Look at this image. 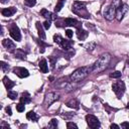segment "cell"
Here are the masks:
<instances>
[{
  "label": "cell",
  "instance_id": "1",
  "mask_svg": "<svg viewBox=\"0 0 129 129\" xmlns=\"http://www.w3.org/2000/svg\"><path fill=\"white\" fill-rule=\"evenodd\" d=\"M111 60V54L110 53H103L99 56V58L95 61V63L93 64L92 67V72L94 73H99V72H102L103 70H105L109 62Z\"/></svg>",
  "mask_w": 129,
  "mask_h": 129
},
{
  "label": "cell",
  "instance_id": "2",
  "mask_svg": "<svg viewBox=\"0 0 129 129\" xmlns=\"http://www.w3.org/2000/svg\"><path fill=\"white\" fill-rule=\"evenodd\" d=\"M90 71H92V68H91V69H90L89 67H82V68H79V69H77V70L70 76V79H71V81H73V82H80V81H82L83 79H85V78L89 75Z\"/></svg>",
  "mask_w": 129,
  "mask_h": 129
},
{
  "label": "cell",
  "instance_id": "3",
  "mask_svg": "<svg viewBox=\"0 0 129 129\" xmlns=\"http://www.w3.org/2000/svg\"><path fill=\"white\" fill-rule=\"evenodd\" d=\"M86 121H87V124L90 128H93V129H96V128H99L100 127V121L98 120V118L94 115H91V114H88L86 116Z\"/></svg>",
  "mask_w": 129,
  "mask_h": 129
},
{
  "label": "cell",
  "instance_id": "4",
  "mask_svg": "<svg viewBox=\"0 0 129 129\" xmlns=\"http://www.w3.org/2000/svg\"><path fill=\"white\" fill-rule=\"evenodd\" d=\"M112 89H113V92L117 95L118 98H121V96L123 95L124 91H125V85L123 82L119 81V82H116L113 84L112 86Z\"/></svg>",
  "mask_w": 129,
  "mask_h": 129
},
{
  "label": "cell",
  "instance_id": "5",
  "mask_svg": "<svg viewBox=\"0 0 129 129\" xmlns=\"http://www.w3.org/2000/svg\"><path fill=\"white\" fill-rule=\"evenodd\" d=\"M116 16V7L112 4L104 9V17L107 20H112Z\"/></svg>",
  "mask_w": 129,
  "mask_h": 129
},
{
  "label": "cell",
  "instance_id": "6",
  "mask_svg": "<svg viewBox=\"0 0 129 129\" xmlns=\"http://www.w3.org/2000/svg\"><path fill=\"white\" fill-rule=\"evenodd\" d=\"M9 33H10V36L16 40V41H20L21 40V33H20V30L19 28L16 26V24H13L10 29H9Z\"/></svg>",
  "mask_w": 129,
  "mask_h": 129
},
{
  "label": "cell",
  "instance_id": "7",
  "mask_svg": "<svg viewBox=\"0 0 129 129\" xmlns=\"http://www.w3.org/2000/svg\"><path fill=\"white\" fill-rule=\"evenodd\" d=\"M128 10V6L126 4H120L117 8H116V16H117V19L118 20H121L124 16V14L127 12Z\"/></svg>",
  "mask_w": 129,
  "mask_h": 129
},
{
  "label": "cell",
  "instance_id": "8",
  "mask_svg": "<svg viewBox=\"0 0 129 129\" xmlns=\"http://www.w3.org/2000/svg\"><path fill=\"white\" fill-rule=\"evenodd\" d=\"M57 99H58V95H56L55 93H47L44 97V104L46 106H50Z\"/></svg>",
  "mask_w": 129,
  "mask_h": 129
},
{
  "label": "cell",
  "instance_id": "9",
  "mask_svg": "<svg viewBox=\"0 0 129 129\" xmlns=\"http://www.w3.org/2000/svg\"><path fill=\"white\" fill-rule=\"evenodd\" d=\"M13 73L15 75H17L19 78H26V77L29 76L28 71L26 69H24V68H15L13 70Z\"/></svg>",
  "mask_w": 129,
  "mask_h": 129
},
{
  "label": "cell",
  "instance_id": "10",
  "mask_svg": "<svg viewBox=\"0 0 129 129\" xmlns=\"http://www.w3.org/2000/svg\"><path fill=\"white\" fill-rule=\"evenodd\" d=\"M16 12V8L15 7H9V8H4L1 13L3 16H6V17H9V16H12L14 13Z\"/></svg>",
  "mask_w": 129,
  "mask_h": 129
},
{
  "label": "cell",
  "instance_id": "11",
  "mask_svg": "<svg viewBox=\"0 0 129 129\" xmlns=\"http://www.w3.org/2000/svg\"><path fill=\"white\" fill-rule=\"evenodd\" d=\"M3 45H4L7 49H9V50H13V49H15V43H14L12 40L8 39V38L3 40Z\"/></svg>",
  "mask_w": 129,
  "mask_h": 129
},
{
  "label": "cell",
  "instance_id": "12",
  "mask_svg": "<svg viewBox=\"0 0 129 129\" xmlns=\"http://www.w3.org/2000/svg\"><path fill=\"white\" fill-rule=\"evenodd\" d=\"M38 66H39V69H40L41 73H44V74L47 73V71H48V67H47V61H46V59L42 58V59L39 61Z\"/></svg>",
  "mask_w": 129,
  "mask_h": 129
},
{
  "label": "cell",
  "instance_id": "13",
  "mask_svg": "<svg viewBox=\"0 0 129 129\" xmlns=\"http://www.w3.org/2000/svg\"><path fill=\"white\" fill-rule=\"evenodd\" d=\"M3 84H4V86H5V88L7 90H10V89H12L15 86V83L12 82L11 80H9L7 77H4L3 78Z\"/></svg>",
  "mask_w": 129,
  "mask_h": 129
},
{
  "label": "cell",
  "instance_id": "14",
  "mask_svg": "<svg viewBox=\"0 0 129 129\" xmlns=\"http://www.w3.org/2000/svg\"><path fill=\"white\" fill-rule=\"evenodd\" d=\"M78 24H80V23L74 18H66L64 19V25H67V26H78Z\"/></svg>",
  "mask_w": 129,
  "mask_h": 129
},
{
  "label": "cell",
  "instance_id": "15",
  "mask_svg": "<svg viewBox=\"0 0 129 129\" xmlns=\"http://www.w3.org/2000/svg\"><path fill=\"white\" fill-rule=\"evenodd\" d=\"M36 28H37V31H38V35H39V37L41 38V39H45V33H44V31H43V28H42V26H41V24H40V22H36Z\"/></svg>",
  "mask_w": 129,
  "mask_h": 129
},
{
  "label": "cell",
  "instance_id": "16",
  "mask_svg": "<svg viewBox=\"0 0 129 129\" xmlns=\"http://www.w3.org/2000/svg\"><path fill=\"white\" fill-rule=\"evenodd\" d=\"M26 118L28 119V120H31V121H37L38 120V118H39V116L35 113V112H33V111H30V112H28L27 114H26Z\"/></svg>",
  "mask_w": 129,
  "mask_h": 129
},
{
  "label": "cell",
  "instance_id": "17",
  "mask_svg": "<svg viewBox=\"0 0 129 129\" xmlns=\"http://www.w3.org/2000/svg\"><path fill=\"white\" fill-rule=\"evenodd\" d=\"M30 101H31L30 95H29L27 92L23 93V94H22V97L20 98V102H21V103H23V104H27V103H29Z\"/></svg>",
  "mask_w": 129,
  "mask_h": 129
},
{
  "label": "cell",
  "instance_id": "18",
  "mask_svg": "<svg viewBox=\"0 0 129 129\" xmlns=\"http://www.w3.org/2000/svg\"><path fill=\"white\" fill-rule=\"evenodd\" d=\"M77 34H78L79 39L84 40V39H86V38H87V36H88V34H89V33H88L86 30H83V29H78Z\"/></svg>",
  "mask_w": 129,
  "mask_h": 129
},
{
  "label": "cell",
  "instance_id": "19",
  "mask_svg": "<svg viewBox=\"0 0 129 129\" xmlns=\"http://www.w3.org/2000/svg\"><path fill=\"white\" fill-rule=\"evenodd\" d=\"M79 102L77 101V100H71V101H69L68 103H67V106L68 107H70V108H74V109H79Z\"/></svg>",
  "mask_w": 129,
  "mask_h": 129
},
{
  "label": "cell",
  "instance_id": "20",
  "mask_svg": "<svg viewBox=\"0 0 129 129\" xmlns=\"http://www.w3.org/2000/svg\"><path fill=\"white\" fill-rule=\"evenodd\" d=\"M40 14H41L43 17H45L46 19H48V20H50V19L52 18V13L49 12L48 10H46V9H42V10L40 11Z\"/></svg>",
  "mask_w": 129,
  "mask_h": 129
},
{
  "label": "cell",
  "instance_id": "21",
  "mask_svg": "<svg viewBox=\"0 0 129 129\" xmlns=\"http://www.w3.org/2000/svg\"><path fill=\"white\" fill-rule=\"evenodd\" d=\"M71 45H72V43H71V41H69V40H62L61 41V43H60V46L63 48V49H66V50H68V49H70L71 48Z\"/></svg>",
  "mask_w": 129,
  "mask_h": 129
},
{
  "label": "cell",
  "instance_id": "22",
  "mask_svg": "<svg viewBox=\"0 0 129 129\" xmlns=\"http://www.w3.org/2000/svg\"><path fill=\"white\" fill-rule=\"evenodd\" d=\"M64 1H66V0H58V1H57L56 5H55V8H54V11H55V12L60 11V9L62 8V6H63V4H64Z\"/></svg>",
  "mask_w": 129,
  "mask_h": 129
},
{
  "label": "cell",
  "instance_id": "23",
  "mask_svg": "<svg viewBox=\"0 0 129 129\" xmlns=\"http://www.w3.org/2000/svg\"><path fill=\"white\" fill-rule=\"evenodd\" d=\"M96 47V42H89L87 45H86V48L88 51H92L94 50V48Z\"/></svg>",
  "mask_w": 129,
  "mask_h": 129
},
{
  "label": "cell",
  "instance_id": "24",
  "mask_svg": "<svg viewBox=\"0 0 129 129\" xmlns=\"http://www.w3.org/2000/svg\"><path fill=\"white\" fill-rule=\"evenodd\" d=\"M121 76H122V73L119 72V71H116V72H114L110 75V77L113 78V79H119V78H121Z\"/></svg>",
  "mask_w": 129,
  "mask_h": 129
},
{
  "label": "cell",
  "instance_id": "25",
  "mask_svg": "<svg viewBox=\"0 0 129 129\" xmlns=\"http://www.w3.org/2000/svg\"><path fill=\"white\" fill-rule=\"evenodd\" d=\"M24 4L28 7H32L36 4V0H24Z\"/></svg>",
  "mask_w": 129,
  "mask_h": 129
},
{
  "label": "cell",
  "instance_id": "26",
  "mask_svg": "<svg viewBox=\"0 0 129 129\" xmlns=\"http://www.w3.org/2000/svg\"><path fill=\"white\" fill-rule=\"evenodd\" d=\"M53 40H54V42H56V43L60 44V43H61V41H62L63 39H62V37H61L59 34H55V35L53 36Z\"/></svg>",
  "mask_w": 129,
  "mask_h": 129
},
{
  "label": "cell",
  "instance_id": "27",
  "mask_svg": "<svg viewBox=\"0 0 129 129\" xmlns=\"http://www.w3.org/2000/svg\"><path fill=\"white\" fill-rule=\"evenodd\" d=\"M8 97L11 100H15L17 98V93L14 92V91H8Z\"/></svg>",
  "mask_w": 129,
  "mask_h": 129
},
{
  "label": "cell",
  "instance_id": "28",
  "mask_svg": "<svg viewBox=\"0 0 129 129\" xmlns=\"http://www.w3.org/2000/svg\"><path fill=\"white\" fill-rule=\"evenodd\" d=\"M48 127L49 128H56L57 127V120L56 119H51L50 123L48 124Z\"/></svg>",
  "mask_w": 129,
  "mask_h": 129
},
{
  "label": "cell",
  "instance_id": "29",
  "mask_svg": "<svg viewBox=\"0 0 129 129\" xmlns=\"http://www.w3.org/2000/svg\"><path fill=\"white\" fill-rule=\"evenodd\" d=\"M24 109H25V107H24V104L23 103H19V104H17L16 105V110L18 111V112H23L24 111Z\"/></svg>",
  "mask_w": 129,
  "mask_h": 129
},
{
  "label": "cell",
  "instance_id": "30",
  "mask_svg": "<svg viewBox=\"0 0 129 129\" xmlns=\"http://www.w3.org/2000/svg\"><path fill=\"white\" fill-rule=\"evenodd\" d=\"M0 63H1V69H2V71H3V72H7L8 69H9V66H8L6 62H4V61H1Z\"/></svg>",
  "mask_w": 129,
  "mask_h": 129
},
{
  "label": "cell",
  "instance_id": "31",
  "mask_svg": "<svg viewBox=\"0 0 129 129\" xmlns=\"http://www.w3.org/2000/svg\"><path fill=\"white\" fill-rule=\"evenodd\" d=\"M66 35H67L69 38H72V37H73V35H74L73 30H71V29H67V30H66Z\"/></svg>",
  "mask_w": 129,
  "mask_h": 129
},
{
  "label": "cell",
  "instance_id": "32",
  "mask_svg": "<svg viewBox=\"0 0 129 129\" xmlns=\"http://www.w3.org/2000/svg\"><path fill=\"white\" fill-rule=\"evenodd\" d=\"M67 127H68V128H75V129L78 128V126H77L75 123H73V122H68V123H67Z\"/></svg>",
  "mask_w": 129,
  "mask_h": 129
},
{
  "label": "cell",
  "instance_id": "33",
  "mask_svg": "<svg viewBox=\"0 0 129 129\" xmlns=\"http://www.w3.org/2000/svg\"><path fill=\"white\" fill-rule=\"evenodd\" d=\"M43 27L45 29H48L50 27V20H45L44 23H43Z\"/></svg>",
  "mask_w": 129,
  "mask_h": 129
},
{
  "label": "cell",
  "instance_id": "34",
  "mask_svg": "<svg viewBox=\"0 0 129 129\" xmlns=\"http://www.w3.org/2000/svg\"><path fill=\"white\" fill-rule=\"evenodd\" d=\"M121 127L122 128H125V129H129V123L128 122H123L121 124Z\"/></svg>",
  "mask_w": 129,
  "mask_h": 129
},
{
  "label": "cell",
  "instance_id": "35",
  "mask_svg": "<svg viewBox=\"0 0 129 129\" xmlns=\"http://www.w3.org/2000/svg\"><path fill=\"white\" fill-rule=\"evenodd\" d=\"M5 111H6V113H7L9 116L12 115V112H11V108H10V107H6V108H5Z\"/></svg>",
  "mask_w": 129,
  "mask_h": 129
},
{
  "label": "cell",
  "instance_id": "36",
  "mask_svg": "<svg viewBox=\"0 0 129 129\" xmlns=\"http://www.w3.org/2000/svg\"><path fill=\"white\" fill-rule=\"evenodd\" d=\"M110 127H111L112 129H113V128H116V129H119V126H118V125H116V124H111V126H110Z\"/></svg>",
  "mask_w": 129,
  "mask_h": 129
},
{
  "label": "cell",
  "instance_id": "37",
  "mask_svg": "<svg viewBox=\"0 0 129 129\" xmlns=\"http://www.w3.org/2000/svg\"><path fill=\"white\" fill-rule=\"evenodd\" d=\"M7 1H9V0H1V3H6Z\"/></svg>",
  "mask_w": 129,
  "mask_h": 129
},
{
  "label": "cell",
  "instance_id": "38",
  "mask_svg": "<svg viewBox=\"0 0 129 129\" xmlns=\"http://www.w3.org/2000/svg\"><path fill=\"white\" fill-rule=\"evenodd\" d=\"M127 108H129V103H128V104H127Z\"/></svg>",
  "mask_w": 129,
  "mask_h": 129
},
{
  "label": "cell",
  "instance_id": "39",
  "mask_svg": "<svg viewBox=\"0 0 129 129\" xmlns=\"http://www.w3.org/2000/svg\"><path fill=\"white\" fill-rule=\"evenodd\" d=\"M128 63H129V60H128Z\"/></svg>",
  "mask_w": 129,
  "mask_h": 129
}]
</instances>
